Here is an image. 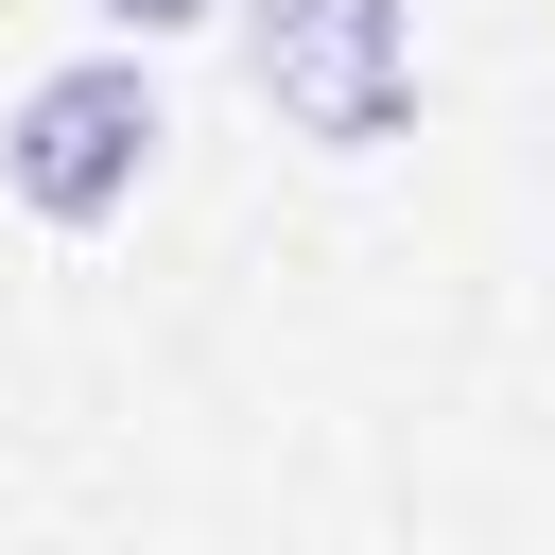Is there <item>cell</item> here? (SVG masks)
<instances>
[{
  "mask_svg": "<svg viewBox=\"0 0 555 555\" xmlns=\"http://www.w3.org/2000/svg\"><path fill=\"white\" fill-rule=\"evenodd\" d=\"M104 35H191V17H225V0H87Z\"/></svg>",
  "mask_w": 555,
  "mask_h": 555,
  "instance_id": "3957f363",
  "label": "cell"
},
{
  "mask_svg": "<svg viewBox=\"0 0 555 555\" xmlns=\"http://www.w3.org/2000/svg\"><path fill=\"white\" fill-rule=\"evenodd\" d=\"M156 87H139V52H69L52 87H17V121H0V173H17V208L35 225H121L139 208V173H156Z\"/></svg>",
  "mask_w": 555,
  "mask_h": 555,
  "instance_id": "7a4b0ae2",
  "label": "cell"
},
{
  "mask_svg": "<svg viewBox=\"0 0 555 555\" xmlns=\"http://www.w3.org/2000/svg\"><path fill=\"white\" fill-rule=\"evenodd\" d=\"M225 17H243V69L295 139L382 156L416 121V0H225Z\"/></svg>",
  "mask_w": 555,
  "mask_h": 555,
  "instance_id": "6da1fadb",
  "label": "cell"
}]
</instances>
